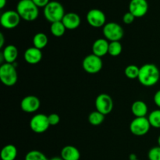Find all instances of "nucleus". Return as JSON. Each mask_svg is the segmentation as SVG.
<instances>
[{
    "label": "nucleus",
    "instance_id": "obj_1",
    "mask_svg": "<svg viewBox=\"0 0 160 160\" xmlns=\"http://www.w3.org/2000/svg\"><path fill=\"white\" fill-rule=\"evenodd\" d=\"M160 78V72L157 66L146 63L140 67L138 81L145 87H152L157 84Z\"/></svg>",
    "mask_w": 160,
    "mask_h": 160
},
{
    "label": "nucleus",
    "instance_id": "obj_2",
    "mask_svg": "<svg viewBox=\"0 0 160 160\" xmlns=\"http://www.w3.org/2000/svg\"><path fill=\"white\" fill-rule=\"evenodd\" d=\"M17 12L21 19L26 21H34L38 17V7L32 0H20L17 5Z\"/></svg>",
    "mask_w": 160,
    "mask_h": 160
},
{
    "label": "nucleus",
    "instance_id": "obj_3",
    "mask_svg": "<svg viewBox=\"0 0 160 160\" xmlns=\"http://www.w3.org/2000/svg\"><path fill=\"white\" fill-rule=\"evenodd\" d=\"M65 14L63 6L57 1H50V2L44 8V16L51 23L62 21Z\"/></svg>",
    "mask_w": 160,
    "mask_h": 160
},
{
    "label": "nucleus",
    "instance_id": "obj_4",
    "mask_svg": "<svg viewBox=\"0 0 160 160\" xmlns=\"http://www.w3.org/2000/svg\"><path fill=\"white\" fill-rule=\"evenodd\" d=\"M0 80L4 85L7 87H12L15 85L18 80L17 68L14 63L2 64L0 67Z\"/></svg>",
    "mask_w": 160,
    "mask_h": 160
},
{
    "label": "nucleus",
    "instance_id": "obj_5",
    "mask_svg": "<svg viewBox=\"0 0 160 160\" xmlns=\"http://www.w3.org/2000/svg\"><path fill=\"white\" fill-rule=\"evenodd\" d=\"M103 36L109 42H120L124 35V31L121 25L115 22L106 23L102 29Z\"/></svg>",
    "mask_w": 160,
    "mask_h": 160
},
{
    "label": "nucleus",
    "instance_id": "obj_6",
    "mask_svg": "<svg viewBox=\"0 0 160 160\" xmlns=\"http://www.w3.org/2000/svg\"><path fill=\"white\" fill-rule=\"evenodd\" d=\"M151 124L146 117H135L130 123V131L134 135L140 137L148 134Z\"/></svg>",
    "mask_w": 160,
    "mask_h": 160
},
{
    "label": "nucleus",
    "instance_id": "obj_7",
    "mask_svg": "<svg viewBox=\"0 0 160 160\" xmlns=\"http://www.w3.org/2000/svg\"><path fill=\"white\" fill-rule=\"evenodd\" d=\"M102 58L95 56L93 53L85 56L82 62V67L84 70L91 74L98 73L102 68Z\"/></svg>",
    "mask_w": 160,
    "mask_h": 160
},
{
    "label": "nucleus",
    "instance_id": "obj_8",
    "mask_svg": "<svg viewBox=\"0 0 160 160\" xmlns=\"http://www.w3.org/2000/svg\"><path fill=\"white\" fill-rule=\"evenodd\" d=\"M49 127L48 116L45 114L38 113L30 120V128L31 131L36 134H42L45 132Z\"/></svg>",
    "mask_w": 160,
    "mask_h": 160
},
{
    "label": "nucleus",
    "instance_id": "obj_9",
    "mask_svg": "<svg viewBox=\"0 0 160 160\" xmlns=\"http://www.w3.org/2000/svg\"><path fill=\"white\" fill-rule=\"evenodd\" d=\"M95 108L97 111L105 116L108 115L113 109V100L108 94H100L95 99Z\"/></svg>",
    "mask_w": 160,
    "mask_h": 160
},
{
    "label": "nucleus",
    "instance_id": "obj_10",
    "mask_svg": "<svg viewBox=\"0 0 160 160\" xmlns=\"http://www.w3.org/2000/svg\"><path fill=\"white\" fill-rule=\"evenodd\" d=\"M21 17L17 10H7L3 12L0 17V23L2 28L6 29H13L20 23Z\"/></svg>",
    "mask_w": 160,
    "mask_h": 160
},
{
    "label": "nucleus",
    "instance_id": "obj_11",
    "mask_svg": "<svg viewBox=\"0 0 160 160\" xmlns=\"http://www.w3.org/2000/svg\"><path fill=\"white\" fill-rule=\"evenodd\" d=\"M86 19L90 26L98 28L104 27L106 23V17L104 12L98 9H92L88 12Z\"/></svg>",
    "mask_w": 160,
    "mask_h": 160
},
{
    "label": "nucleus",
    "instance_id": "obj_12",
    "mask_svg": "<svg viewBox=\"0 0 160 160\" xmlns=\"http://www.w3.org/2000/svg\"><path fill=\"white\" fill-rule=\"evenodd\" d=\"M41 102L37 96L28 95L21 100L20 108L27 113H33L38 111L40 108Z\"/></svg>",
    "mask_w": 160,
    "mask_h": 160
},
{
    "label": "nucleus",
    "instance_id": "obj_13",
    "mask_svg": "<svg viewBox=\"0 0 160 160\" xmlns=\"http://www.w3.org/2000/svg\"><path fill=\"white\" fill-rule=\"evenodd\" d=\"M148 10L147 0H131L129 3V12L136 18L144 17Z\"/></svg>",
    "mask_w": 160,
    "mask_h": 160
},
{
    "label": "nucleus",
    "instance_id": "obj_14",
    "mask_svg": "<svg viewBox=\"0 0 160 160\" xmlns=\"http://www.w3.org/2000/svg\"><path fill=\"white\" fill-rule=\"evenodd\" d=\"M23 58L28 63L31 65H35L42 60V52L41 49H38L34 46L30 47L24 52Z\"/></svg>",
    "mask_w": 160,
    "mask_h": 160
},
{
    "label": "nucleus",
    "instance_id": "obj_15",
    "mask_svg": "<svg viewBox=\"0 0 160 160\" xmlns=\"http://www.w3.org/2000/svg\"><path fill=\"white\" fill-rule=\"evenodd\" d=\"M109 42L106 38H98L92 45V53L98 57H102L108 54Z\"/></svg>",
    "mask_w": 160,
    "mask_h": 160
},
{
    "label": "nucleus",
    "instance_id": "obj_16",
    "mask_svg": "<svg viewBox=\"0 0 160 160\" xmlns=\"http://www.w3.org/2000/svg\"><path fill=\"white\" fill-rule=\"evenodd\" d=\"M62 22L67 30H74L81 25V17L78 13L70 12L65 14Z\"/></svg>",
    "mask_w": 160,
    "mask_h": 160
},
{
    "label": "nucleus",
    "instance_id": "obj_17",
    "mask_svg": "<svg viewBox=\"0 0 160 160\" xmlns=\"http://www.w3.org/2000/svg\"><path fill=\"white\" fill-rule=\"evenodd\" d=\"M1 57L7 63H14L18 57V49L13 45H8L2 49Z\"/></svg>",
    "mask_w": 160,
    "mask_h": 160
},
{
    "label": "nucleus",
    "instance_id": "obj_18",
    "mask_svg": "<svg viewBox=\"0 0 160 160\" xmlns=\"http://www.w3.org/2000/svg\"><path fill=\"white\" fill-rule=\"evenodd\" d=\"M60 156L63 160H79L81 152L75 146L67 145L61 150Z\"/></svg>",
    "mask_w": 160,
    "mask_h": 160
},
{
    "label": "nucleus",
    "instance_id": "obj_19",
    "mask_svg": "<svg viewBox=\"0 0 160 160\" xmlns=\"http://www.w3.org/2000/svg\"><path fill=\"white\" fill-rule=\"evenodd\" d=\"M148 106L142 100L134 102L131 106V112L135 117H145L148 113Z\"/></svg>",
    "mask_w": 160,
    "mask_h": 160
},
{
    "label": "nucleus",
    "instance_id": "obj_20",
    "mask_svg": "<svg viewBox=\"0 0 160 160\" xmlns=\"http://www.w3.org/2000/svg\"><path fill=\"white\" fill-rule=\"evenodd\" d=\"M17 148L12 144L6 145L2 148L0 156L2 160H15L17 156Z\"/></svg>",
    "mask_w": 160,
    "mask_h": 160
},
{
    "label": "nucleus",
    "instance_id": "obj_21",
    "mask_svg": "<svg viewBox=\"0 0 160 160\" xmlns=\"http://www.w3.org/2000/svg\"><path fill=\"white\" fill-rule=\"evenodd\" d=\"M48 36L42 32L37 33L33 38V45L34 47L38 49H43L48 45Z\"/></svg>",
    "mask_w": 160,
    "mask_h": 160
},
{
    "label": "nucleus",
    "instance_id": "obj_22",
    "mask_svg": "<svg viewBox=\"0 0 160 160\" xmlns=\"http://www.w3.org/2000/svg\"><path fill=\"white\" fill-rule=\"evenodd\" d=\"M66 27L62 23V21L55 22V23H51V27H50V31H51L52 34L55 37H62L66 32Z\"/></svg>",
    "mask_w": 160,
    "mask_h": 160
},
{
    "label": "nucleus",
    "instance_id": "obj_23",
    "mask_svg": "<svg viewBox=\"0 0 160 160\" xmlns=\"http://www.w3.org/2000/svg\"><path fill=\"white\" fill-rule=\"evenodd\" d=\"M88 122L92 126H99L105 120V115L98 111L95 110L91 112L88 116Z\"/></svg>",
    "mask_w": 160,
    "mask_h": 160
},
{
    "label": "nucleus",
    "instance_id": "obj_24",
    "mask_svg": "<svg viewBox=\"0 0 160 160\" xmlns=\"http://www.w3.org/2000/svg\"><path fill=\"white\" fill-rule=\"evenodd\" d=\"M123 50V46L120 42H110L109 45V51L108 54L110 55L111 56L117 57L120 56Z\"/></svg>",
    "mask_w": 160,
    "mask_h": 160
},
{
    "label": "nucleus",
    "instance_id": "obj_25",
    "mask_svg": "<svg viewBox=\"0 0 160 160\" xmlns=\"http://www.w3.org/2000/svg\"><path fill=\"white\" fill-rule=\"evenodd\" d=\"M151 127L155 128H160V109L153 110L148 117Z\"/></svg>",
    "mask_w": 160,
    "mask_h": 160
},
{
    "label": "nucleus",
    "instance_id": "obj_26",
    "mask_svg": "<svg viewBox=\"0 0 160 160\" xmlns=\"http://www.w3.org/2000/svg\"><path fill=\"white\" fill-rule=\"evenodd\" d=\"M140 67L136 65H129L125 68L124 73L125 76L129 79H136L138 78Z\"/></svg>",
    "mask_w": 160,
    "mask_h": 160
},
{
    "label": "nucleus",
    "instance_id": "obj_27",
    "mask_svg": "<svg viewBox=\"0 0 160 160\" xmlns=\"http://www.w3.org/2000/svg\"><path fill=\"white\" fill-rule=\"evenodd\" d=\"M24 160H48L43 152L38 150H31L25 156Z\"/></svg>",
    "mask_w": 160,
    "mask_h": 160
},
{
    "label": "nucleus",
    "instance_id": "obj_28",
    "mask_svg": "<svg viewBox=\"0 0 160 160\" xmlns=\"http://www.w3.org/2000/svg\"><path fill=\"white\" fill-rule=\"evenodd\" d=\"M148 158L149 160H160V147L152 148L148 152Z\"/></svg>",
    "mask_w": 160,
    "mask_h": 160
},
{
    "label": "nucleus",
    "instance_id": "obj_29",
    "mask_svg": "<svg viewBox=\"0 0 160 160\" xmlns=\"http://www.w3.org/2000/svg\"><path fill=\"white\" fill-rule=\"evenodd\" d=\"M48 122L50 126H56L60 122V117L56 113H51L48 116Z\"/></svg>",
    "mask_w": 160,
    "mask_h": 160
},
{
    "label": "nucleus",
    "instance_id": "obj_30",
    "mask_svg": "<svg viewBox=\"0 0 160 160\" xmlns=\"http://www.w3.org/2000/svg\"><path fill=\"white\" fill-rule=\"evenodd\" d=\"M135 18L136 17H134V16L133 15L131 12H126L124 15H123V22L125 23V24H128V25L131 24V23L134 21Z\"/></svg>",
    "mask_w": 160,
    "mask_h": 160
},
{
    "label": "nucleus",
    "instance_id": "obj_31",
    "mask_svg": "<svg viewBox=\"0 0 160 160\" xmlns=\"http://www.w3.org/2000/svg\"><path fill=\"white\" fill-rule=\"evenodd\" d=\"M34 2V4L38 6V8L43 7L45 8L48 3L50 2L49 0H32Z\"/></svg>",
    "mask_w": 160,
    "mask_h": 160
},
{
    "label": "nucleus",
    "instance_id": "obj_32",
    "mask_svg": "<svg viewBox=\"0 0 160 160\" xmlns=\"http://www.w3.org/2000/svg\"><path fill=\"white\" fill-rule=\"evenodd\" d=\"M153 100H154L155 104L160 109V90L157 91V92L155 93L154 97H153Z\"/></svg>",
    "mask_w": 160,
    "mask_h": 160
},
{
    "label": "nucleus",
    "instance_id": "obj_33",
    "mask_svg": "<svg viewBox=\"0 0 160 160\" xmlns=\"http://www.w3.org/2000/svg\"><path fill=\"white\" fill-rule=\"evenodd\" d=\"M3 45H4V36L2 34H0V48H3Z\"/></svg>",
    "mask_w": 160,
    "mask_h": 160
},
{
    "label": "nucleus",
    "instance_id": "obj_34",
    "mask_svg": "<svg viewBox=\"0 0 160 160\" xmlns=\"http://www.w3.org/2000/svg\"><path fill=\"white\" fill-rule=\"evenodd\" d=\"M7 0H0V9H3L6 5Z\"/></svg>",
    "mask_w": 160,
    "mask_h": 160
},
{
    "label": "nucleus",
    "instance_id": "obj_35",
    "mask_svg": "<svg viewBox=\"0 0 160 160\" xmlns=\"http://www.w3.org/2000/svg\"><path fill=\"white\" fill-rule=\"evenodd\" d=\"M138 159L137 156L135 154H131L129 156V160H135Z\"/></svg>",
    "mask_w": 160,
    "mask_h": 160
},
{
    "label": "nucleus",
    "instance_id": "obj_36",
    "mask_svg": "<svg viewBox=\"0 0 160 160\" xmlns=\"http://www.w3.org/2000/svg\"><path fill=\"white\" fill-rule=\"evenodd\" d=\"M48 160H63V159H62V158L61 157V156H55V157L51 158V159Z\"/></svg>",
    "mask_w": 160,
    "mask_h": 160
},
{
    "label": "nucleus",
    "instance_id": "obj_37",
    "mask_svg": "<svg viewBox=\"0 0 160 160\" xmlns=\"http://www.w3.org/2000/svg\"><path fill=\"white\" fill-rule=\"evenodd\" d=\"M157 142H158V146L160 147V135L159 136V138H158Z\"/></svg>",
    "mask_w": 160,
    "mask_h": 160
},
{
    "label": "nucleus",
    "instance_id": "obj_38",
    "mask_svg": "<svg viewBox=\"0 0 160 160\" xmlns=\"http://www.w3.org/2000/svg\"><path fill=\"white\" fill-rule=\"evenodd\" d=\"M135 160H139V159H135Z\"/></svg>",
    "mask_w": 160,
    "mask_h": 160
}]
</instances>
